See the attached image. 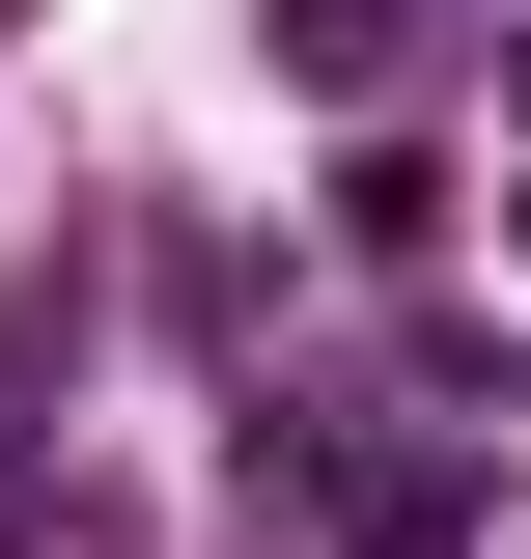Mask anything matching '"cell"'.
Masks as SVG:
<instances>
[{
  "instance_id": "cell-1",
  "label": "cell",
  "mask_w": 531,
  "mask_h": 559,
  "mask_svg": "<svg viewBox=\"0 0 531 559\" xmlns=\"http://www.w3.org/2000/svg\"><path fill=\"white\" fill-rule=\"evenodd\" d=\"M280 84L308 112H420L448 84V0H280Z\"/></svg>"
},
{
  "instance_id": "cell-2",
  "label": "cell",
  "mask_w": 531,
  "mask_h": 559,
  "mask_svg": "<svg viewBox=\"0 0 531 559\" xmlns=\"http://www.w3.org/2000/svg\"><path fill=\"white\" fill-rule=\"evenodd\" d=\"M335 559H475V419H420V448H335Z\"/></svg>"
},
{
  "instance_id": "cell-3",
  "label": "cell",
  "mask_w": 531,
  "mask_h": 559,
  "mask_svg": "<svg viewBox=\"0 0 531 559\" xmlns=\"http://www.w3.org/2000/svg\"><path fill=\"white\" fill-rule=\"evenodd\" d=\"M335 252H392V280H420V252H448V168H420V140H364V168H335Z\"/></svg>"
}]
</instances>
